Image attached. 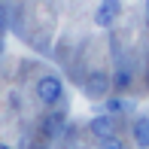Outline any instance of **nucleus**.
<instances>
[{"mask_svg": "<svg viewBox=\"0 0 149 149\" xmlns=\"http://www.w3.org/2000/svg\"><path fill=\"white\" fill-rule=\"evenodd\" d=\"M37 97H40V104L55 107L58 100L64 97V82H61V76H55V73L40 76V82H37Z\"/></svg>", "mask_w": 149, "mask_h": 149, "instance_id": "f257e3e1", "label": "nucleus"}, {"mask_svg": "<svg viewBox=\"0 0 149 149\" xmlns=\"http://www.w3.org/2000/svg\"><path fill=\"white\" fill-rule=\"evenodd\" d=\"M119 15H122V0H100L97 9H94V24L97 28H113Z\"/></svg>", "mask_w": 149, "mask_h": 149, "instance_id": "f03ea898", "label": "nucleus"}, {"mask_svg": "<svg viewBox=\"0 0 149 149\" xmlns=\"http://www.w3.org/2000/svg\"><path fill=\"white\" fill-rule=\"evenodd\" d=\"M113 88V79L107 70H91L85 79V94L88 97H107V91Z\"/></svg>", "mask_w": 149, "mask_h": 149, "instance_id": "7ed1b4c3", "label": "nucleus"}, {"mask_svg": "<svg viewBox=\"0 0 149 149\" xmlns=\"http://www.w3.org/2000/svg\"><path fill=\"white\" fill-rule=\"evenodd\" d=\"M64 113H49L43 122H40V134H43V140H55L61 131H64Z\"/></svg>", "mask_w": 149, "mask_h": 149, "instance_id": "20e7f679", "label": "nucleus"}, {"mask_svg": "<svg viewBox=\"0 0 149 149\" xmlns=\"http://www.w3.org/2000/svg\"><path fill=\"white\" fill-rule=\"evenodd\" d=\"M88 131L94 134V137H110V134H113V116H110V113H104V116H94L91 122H88Z\"/></svg>", "mask_w": 149, "mask_h": 149, "instance_id": "39448f33", "label": "nucleus"}, {"mask_svg": "<svg viewBox=\"0 0 149 149\" xmlns=\"http://www.w3.org/2000/svg\"><path fill=\"white\" fill-rule=\"evenodd\" d=\"M131 82H134L131 67H125V64H122L119 70H116V76H113V91H128V88H131Z\"/></svg>", "mask_w": 149, "mask_h": 149, "instance_id": "423d86ee", "label": "nucleus"}, {"mask_svg": "<svg viewBox=\"0 0 149 149\" xmlns=\"http://www.w3.org/2000/svg\"><path fill=\"white\" fill-rule=\"evenodd\" d=\"M134 140H137L140 146H149V116L134 122Z\"/></svg>", "mask_w": 149, "mask_h": 149, "instance_id": "0eeeda50", "label": "nucleus"}, {"mask_svg": "<svg viewBox=\"0 0 149 149\" xmlns=\"http://www.w3.org/2000/svg\"><path fill=\"white\" fill-rule=\"evenodd\" d=\"M100 149H125V143L116 134H110V137H100Z\"/></svg>", "mask_w": 149, "mask_h": 149, "instance_id": "6e6552de", "label": "nucleus"}, {"mask_svg": "<svg viewBox=\"0 0 149 149\" xmlns=\"http://www.w3.org/2000/svg\"><path fill=\"white\" fill-rule=\"evenodd\" d=\"M122 110H125V104L119 97H107V113H122Z\"/></svg>", "mask_w": 149, "mask_h": 149, "instance_id": "1a4fd4ad", "label": "nucleus"}, {"mask_svg": "<svg viewBox=\"0 0 149 149\" xmlns=\"http://www.w3.org/2000/svg\"><path fill=\"white\" fill-rule=\"evenodd\" d=\"M6 28V9H3V3H0V31Z\"/></svg>", "mask_w": 149, "mask_h": 149, "instance_id": "9d476101", "label": "nucleus"}, {"mask_svg": "<svg viewBox=\"0 0 149 149\" xmlns=\"http://www.w3.org/2000/svg\"><path fill=\"white\" fill-rule=\"evenodd\" d=\"M146 15H149V0H146Z\"/></svg>", "mask_w": 149, "mask_h": 149, "instance_id": "9b49d317", "label": "nucleus"}, {"mask_svg": "<svg viewBox=\"0 0 149 149\" xmlns=\"http://www.w3.org/2000/svg\"><path fill=\"white\" fill-rule=\"evenodd\" d=\"M0 149H9V146H6V143H0Z\"/></svg>", "mask_w": 149, "mask_h": 149, "instance_id": "f8f14e48", "label": "nucleus"}, {"mask_svg": "<svg viewBox=\"0 0 149 149\" xmlns=\"http://www.w3.org/2000/svg\"><path fill=\"white\" fill-rule=\"evenodd\" d=\"M146 64H149V58H146Z\"/></svg>", "mask_w": 149, "mask_h": 149, "instance_id": "ddd939ff", "label": "nucleus"}, {"mask_svg": "<svg viewBox=\"0 0 149 149\" xmlns=\"http://www.w3.org/2000/svg\"><path fill=\"white\" fill-rule=\"evenodd\" d=\"M0 3H3V0H0Z\"/></svg>", "mask_w": 149, "mask_h": 149, "instance_id": "4468645a", "label": "nucleus"}]
</instances>
